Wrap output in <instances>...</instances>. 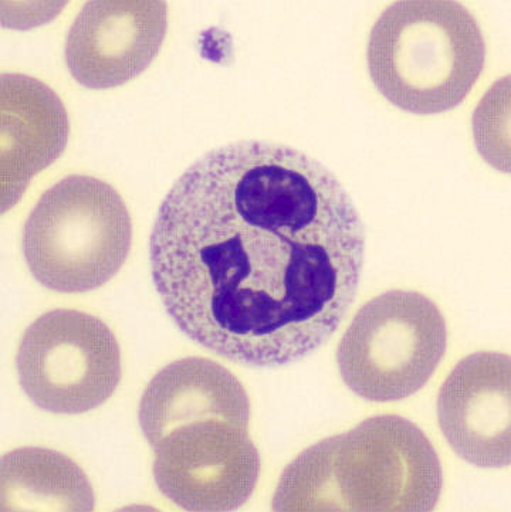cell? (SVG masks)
I'll return each mask as SVG.
<instances>
[{"mask_svg":"<svg viewBox=\"0 0 511 512\" xmlns=\"http://www.w3.org/2000/svg\"><path fill=\"white\" fill-rule=\"evenodd\" d=\"M158 296L186 337L249 366H282L330 339L364 269L360 213L297 149L238 142L189 166L152 230Z\"/></svg>","mask_w":511,"mask_h":512,"instance_id":"6da1fadb","label":"cell"},{"mask_svg":"<svg viewBox=\"0 0 511 512\" xmlns=\"http://www.w3.org/2000/svg\"><path fill=\"white\" fill-rule=\"evenodd\" d=\"M249 420L246 389L225 366L206 358L165 366L140 405L161 493L186 511H233L246 504L260 474Z\"/></svg>","mask_w":511,"mask_h":512,"instance_id":"7a4b0ae2","label":"cell"},{"mask_svg":"<svg viewBox=\"0 0 511 512\" xmlns=\"http://www.w3.org/2000/svg\"><path fill=\"white\" fill-rule=\"evenodd\" d=\"M443 487L441 460L411 420L375 416L321 440L284 469L272 507L282 512H426Z\"/></svg>","mask_w":511,"mask_h":512,"instance_id":"3957f363","label":"cell"},{"mask_svg":"<svg viewBox=\"0 0 511 512\" xmlns=\"http://www.w3.org/2000/svg\"><path fill=\"white\" fill-rule=\"evenodd\" d=\"M486 54L482 27L463 3L399 0L372 26L367 63L372 83L389 103L432 115L465 101Z\"/></svg>","mask_w":511,"mask_h":512,"instance_id":"277c9868","label":"cell"},{"mask_svg":"<svg viewBox=\"0 0 511 512\" xmlns=\"http://www.w3.org/2000/svg\"><path fill=\"white\" fill-rule=\"evenodd\" d=\"M133 223L113 186L71 175L47 189L23 227L22 250L32 276L49 290L87 293L121 270Z\"/></svg>","mask_w":511,"mask_h":512,"instance_id":"5b68a950","label":"cell"},{"mask_svg":"<svg viewBox=\"0 0 511 512\" xmlns=\"http://www.w3.org/2000/svg\"><path fill=\"white\" fill-rule=\"evenodd\" d=\"M446 321L418 291H387L355 314L337 349L345 385L370 402H398L421 391L445 356Z\"/></svg>","mask_w":511,"mask_h":512,"instance_id":"8992f818","label":"cell"},{"mask_svg":"<svg viewBox=\"0 0 511 512\" xmlns=\"http://www.w3.org/2000/svg\"><path fill=\"white\" fill-rule=\"evenodd\" d=\"M20 386L40 409L81 415L100 408L121 381V351L106 322L77 310L37 318L20 341Z\"/></svg>","mask_w":511,"mask_h":512,"instance_id":"52a82bcc","label":"cell"},{"mask_svg":"<svg viewBox=\"0 0 511 512\" xmlns=\"http://www.w3.org/2000/svg\"><path fill=\"white\" fill-rule=\"evenodd\" d=\"M167 3L93 0L69 30L66 63L91 90L123 86L150 67L167 35Z\"/></svg>","mask_w":511,"mask_h":512,"instance_id":"ba28073f","label":"cell"},{"mask_svg":"<svg viewBox=\"0 0 511 512\" xmlns=\"http://www.w3.org/2000/svg\"><path fill=\"white\" fill-rule=\"evenodd\" d=\"M511 362L500 352L466 356L438 395V422L460 459L482 469L511 461Z\"/></svg>","mask_w":511,"mask_h":512,"instance_id":"9c48e42d","label":"cell"},{"mask_svg":"<svg viewBox=\"0 0 511 512\" xmlns=\"http://www.w3.org/2000/svg\"><path fill=\"white\" fill-rule=\"evenodd\" d=\"M2 212L22 198L30 181L66 149L70 122L60 97L25 74H3Z\"/></svg>","mask_w":511,"mask_h":512,"instance_id":"30bf717a","label":"cell"},{"mask_svg":"<svg viewBox=\"0 0 511 512\" xmlns=\"http://www.w3.org/2000/svg\"><path fill=\"white\" fill-rule=\"evenodd\" d=\"M2 511H93L86 473L54 450L27 447L2 459Z\"/></svg>","mask_w":511,"mask_h":512,"instance_id":"8fae6325","label":"cell"}]
</instances>
